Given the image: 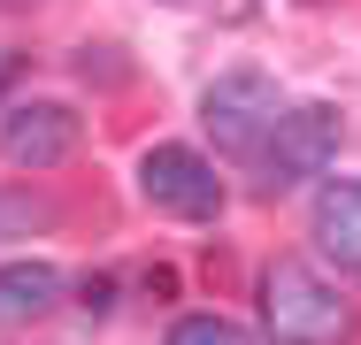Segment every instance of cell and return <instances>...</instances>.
<instances>
[{"label": "cell", "mask_w": 361, "mask_h": 345, "mask_svg": "<svg viewBox=\"0 0 361 345\" xmlns=\"http://www.w3.org/2000/svg\"><path fill=\"white\" fill-rule=\"evenodd\" d=\"M262 330H269V345H346L354 338V307L307 261H269V276H262Z\"/></svg>", "instance_id": "6da1fadb"}, {"label": "cell", "mask_w": 361, "mask_h": 345, "mask_svg": "<svg viewBox=\"0 0 361 345\" xmlns=\"http://www.w3.org/2000/svg\"><path fill=\"white\" fill-rule=\"evenodd\" d=\"M338 161V108L307 100V108H277V123L262 138V192H292L307 177H323Z\"/></svg>", "instance_id": "7a4b0ae2"}, {"label": "cell", "mask_w": 361, "mask_h": 345, "mask_svg": "<svg viewBox=\"0 0 361 345\" xmlns=\"http://www.w3.org/2000/svg\"><path fill=\"white\" fill-rule=\"evenodd\" d=\"M200 123H208V138H216L223 153H262V138L277 123V84H269L262 69H231V77L208 84Z\"/></svg>", "instance_id": "3957f363"}, {"label": "cell", "mask_w": 361, "mask_h": 345, "mask_svg": "<svg viewBox=\"0 0 361 345\" xmlns=\"http://www.w3.org/2000/svg\"><path fill=\"white\" fill-rule=\"evenodd\" d=\"M139 192L161 207V215L208 222V215L223 207V177L200 161V153H192V146H154V153L139 161Z\"/></svg>", "instance_id": "277c9868"}, {"label": "cell", "mask_w": 361, "mask_h": 345, "mask_svg": "<svg viewBox=\"0 0 361 345\" xmlns=\"http://www.w3.org/2000/svg\"><path fill=\"white\" fill-rule=\"evenodd\" d=\"M0 153L16 161V169H62L77 153V115L62 100H31V108H8V123H0Z\"/></svg>", "instance_id": "5b68a950"}, {"label": "cell", "mask_w": 361, "mask_h": 345, "mask_svg": "<svg viewBox=\"0 0 361 345\" xmlns=\"http://www.w3.org/2000/svg\"><path fill=\"white\" fill-rule=\"evenodd\" d=\"M315 246H323V261L361 276V184H323L315 192Z\"/></svg>", "instance_id": "8992f818"}, {"label": "cell", "mask_w": 361, "mask_h": 345, "mask_svg": "<svg viewBox=\"0 0 361 345\" xmlns=\"http://www.w3.org/2000/svg\"><path fill=\"white\" fill-rule=\"evenodd\" d=\"M54 299H62V276L47 269V261H8V269H0V330L39 322Z\"/></svg>", "instance_id": "52a82bcc"}, {"label": "cell", "mask_w": 361, "mask_h": 345, "mask_svg": "<svg viewBox=\"0 0 361 345\" xmlns=\"http://www.w3.org/2000/svg\"><path fill=\"white\" fill-rule=\"evenodd\" d=\"M31 230H54V200H39V192H0V246H8V238H31Z\"/></svg>", "instance_id": "ba28073f"}, {"label": "cell", "mask_w": 361, "mask_h": 345, "mask_svg": "<svg viewBox=\"0 0 361 345\" xmlns=\"http://www.w3.org/2000/svg\"><path fill=\"white\" fill-rule=\"evenodd\" d=\"M169 345H254L238 322H223V315H185L177 330H169Z\"/></svg>", "instance_id": "9c48e42d"}, {"label": "cell", "mask_w": 361, "mask_h": 345, "mask_svg": "<svg viewBox=\"0 0 361 345\" xmlns=\"http://www.w3.org/2000/svg\"><path fill=\"white\" fill-rule=\"evenodd\" d=\"M77 291H85V307H92V315H108V299H116V284H108V276H85Z\"/></svg>", "instance_id": "30bf717a"}, {"label": "cell", "mask_w": 361, "mask_h": 345, "mask_svg": "<svg viewBox=\"0 0 361 345\" xmlns=\"http://www.w3.org/2000/svg\"><path fill=\"white\" fill-rule=\"evenodd\" d=\"M16 69H23V54H16V46H0V84H8Z\"/></svg>", "instance_id": "8fae6325"}]
</instances>
